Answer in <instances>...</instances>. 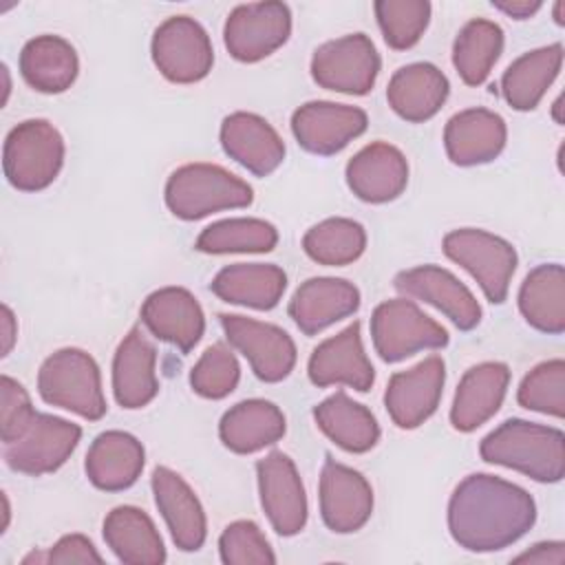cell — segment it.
<instances>
[{
    "mask_svg": "<svg viewBox=\"0 0 565 565\" xmlns=\"http://www.w3.org/2000/svg\"><path fill=\"white\" fill-rule=\"evenodd\" d=\"M536 521L527 490L501 477L475 472L455 488L448 501V530L468 552H497L516 543Z\"/></svg>",
    "mask_w": 565,
    "mask_h": 565,
    "instance_id": "cell-1",
    "label": "cell"
},
{
    "mask_svg": "<svg viewBox=\"0 0 565 565\" xmlns=\"http://www.w3.org/2000/svg\"><path fill=\"white\" fill-rule=\"evenodd\" d=\"M479 455L488 463L512 468L541 483H556L565 475L563 430L525 419H508L488 433Z\"/></svg>",
    "mask_w": 565,
    "mask_h": 565,
    "instance_id": "cell-2",
    "label": "cell"
},
{
    "mask_svg": "<svg viewBox=\"0 0 565 565\" xmlns=\"http://www.w3.org/2000/svg\"><path fill=\"white\" fill-rule=\"evenodd\" d=\"M252 201V185L214 163H185L177 168L166 183V205L183 221L247 207Z\"/></svg>",
    "mask_w": 565,
    "mask_h": 565,
    "instance_id": "cell-3",
    "label": "cell"
},
{
    "mask_svg": "<svg viewBox=\"0 0 565 565\" xmlns=\"http://www.w3.org/2000/svg\"><path fill=\"white\" fill-rule=\"evenodd\" d=\"M38 393L46 404L90 422L102 419L108 411L99 366L82 349L68 347L51 353L38 371Z\"/></svg>",
    "mask_w": 565,
    "mask_h": 565,
    "instance_id": "cell-4",
    "label": "cell"
},
{
    "mask_svg": "<svg viewBox=\"0 0 565 565\" xmlns=\"http://www.w3.org/2000/svg\"><path fill=\"white\" fill-rule=\"evenodd\" d=\"M64 166V139L46 119H26L4 139L2 168L7 181L20 192L49 188Z\"/></svg>",
    "mask_w": 565,
    "mask_h": 565,
    "instance_id": "cell-5",
    "label": "cell"
},
{
    "mask_svg": "<svg viewBox=\"0 0 565 565\" xmlns=\"http://www.w3.org/2000/svg\"><path fill=\"white\" fill-rule=\"evenodd\" d=\"M441 247L450 260L461 265L479 282L490 302L501 305L508 298L519 258L505 238L486 230L461 227L448 232Z\"/></svg>",
    "mask_w": 565,
    "mask_h": 565,
    "instance_id": "cell-6",
    "label": "cell"
},
{
    "mask_svg": "<svg viewBox=\"0 0 565 565\" xmlns=\"http://www.w3.org/2000/svg\"><path fill=\"white\" fill-rule=\"evenodd\" d=\"M371 338L384 362H402L424 349H441L448 344V331L406 298L384 300L375 307L371 316Z\"/></svg>",
    "mask_w": 565,
    "mask_h": 565,
    "instance_id": "cell-7",
    "label": "cell"
},
{
    "mask_svg": "<svg viewBox=\"0 0 565 565\" xmlns=\"http://www.w3.org/2000/svg\"><path fill=\"white\" fill-rule=\"evenodd\" d=\"M152 62L174 84L203 79L214 64V51L205 29L190 15L163 20L152 35Z\"/></svg>",
    "mask_w": 565,
    "mask_h": 565,
    "instance_id": "cell-8",
    "label": "cell"
},
{
    "mask_svg": "<svg viewBox=\"0 0 565 565\" xmlns=\"http://www.w3.org/2000/svg\"><path fill=\"white\" fill-rule=\"evenodd\" d=\"M380 55L364 33L329 40L313 51L311 77L318 86L344 95H366L377 79Z\"/></svg>",
    "mask_w": 565,
    "mask_h": 565,
    "instance_id": "cell-9",
    "label": "cell"
},
{
    "mask_svg": "<svg viewBox=\"0 0 565 565\" xmlns=\"http://www.w3.org/2000/svg\"><path fill=\"white\" fill-rule=\"evenodd\" d=\"M289 33L291 11L285 2H247L227 15L223 42L234 60L252 64L280 49Z\"/></svg>",
    "mask_w": 565,
    "mask_h": 565,
    "instance_id": "cell-10",
    "label": "cell"
},
{
    "mask_svg": "<svg viewBox=\"0 0 565 565\" xmlns=\"http://www.w3.org/2000/svg\"><path fill=\"white\" fill-rule=\"evenodd\" d=\"M218 320L227 342L245 355L258 380L274 384L294 371L296 344L287 331L236 313H221Z\"/></svg>",
    "mask_w": 565,
    "mask_h": 565,
    "instance_id": "cell-11",
    "label": "cell"
},
{
    "mask_svg": "<svg viewBox=\"0 0 565 565\" xmlns=\"http://www.w3.org/2000/svg\"><path fill=\"white\" fill-rule=\"evenodd\" d=\"M82 428L68 419L35 413L29 428L4 448V461L11 470L40 477L55 472L73 455Z\"/></svg>",
    "mask_w": 565,
    "mask_h": 565,
    "instance_id": "cell-12",
    "label": "cell"
},
{
    "mask_svg": "<svg viewBox=\"0 0 565 565\" xmlns=\"http://www.w3.org/2000/svg\"><path fill=\"white\" fill-rule=\"evenodd\" d=\"M446 382V364L439 355H428L406 371L391 375L384 406L397 428L411 430L424 424L439 406Z\"/></svg>",
    "mask_w": 565,
    "mask_h": 565,
    "instance_id": "cell-13",
    "label": "cell"
},
{
    "mask_svg": "<svg viewBox=\"0 0 565 565\" xmlns=\"http://www.w3.org/2000/svg\"><path fill=\"white\" fill-rule=\"evenodd\" d=\"M320 516L331 532H358L373 512V490L366 477L327 455L320 470Z\"/></svg>",
    "mask_w": 565,
    "mask_h": 565,
    "instance_id": "cell-14",
    "label": "cell"
},
{
    "mask_svg": "<svg viewBox=\"0 0 565 565\" xmlns=\"http://www.w3.org/2000/svg\"><path fill=\"white\" fill-rule=\"evenodd\" d=\"M260 505L280 536L298 534L307 523V494L294 461L274 450L256 463Z\"/></svg>",
    "mask_w": 565,
    "mask_h": 565,
    "instance_id": "cell-15",
    "label": "cell"
},
{
    "mask_svg": "<svg viewBox=\"0 0 565 565\" xmlns=\"http://www.w3.org/2000/svg\"><path fill=\"white\" fill-rule=\"evenodd\" d=\"M369 117L358 106L307 102L291 115V132L302 150L329 157L347 148L366 130Z\"/></svg>",
    "mask_w": 565,
    "mask_h": 565,
    "instance_id": "cell-16",
    "label": "cell"
},
{
    "mask_svg": "<svg viewBox=\"0 0 565 565\" xmlns=\"http://www.w3.org/2000/svg\"><path fill=\"white\" fill-rule=\"evenodd\" d=\"M395 289L433 305L461 331H470L481 322V307L472 291L444 267L419 265L399 271L395 276Z\"/></svg>",
    "mask_w": 565,
    "mask_h": 565,
    "instance_id": "cell-17",
    "label": "cell"
},
{
    "mask_svg": "<svg viewBox=\"0 0 565 565\" xmlns=\"http://www.w3.org/2000/svg\"><path fill=\"white\" fill-rule=\"evenodd\" d=\"M309 380L316 386L344 384L360 393H366L375 382V371L364 353L360 322H351L338 335L320 342L307 364Z\"/></svg>",
    "mask_w": 565,
    "mask_h": 565,
    "instance_id": "cell-18",
    "label": "cell"
},
{
    "mask_svg": "<svg viewBox=\"0 0 565 565\" xmlns=\"http://www.w3.org/2000/svg\"><path fill=\"white\" fill-rule=\"evenodd\" d=\"M141 322L154 338L177 347L181 353L192 351L205 331L203 309L183 287L152 291L141 305Z\"/></svg>",
    "mask_w": 565,
    "mask_h": 565,
    "instance_id": "cell-19",
    "label": "cell"
},
{
    "mask_svg": "<svg viewBox=\"0 0 565 565\" xmlns=\"http://www.w3.org/2000/svg\"><path fill=\"white\" fill-rule=\"evenodd\" d=\"M344 177L360 201L388 203L406 190L408 161L399 148L373 141L349 159Z\"/></svg>",
    "mask_w": 565,
    "mask_h": 565,
    "instance_id": "cell-20",
    "label": "cell"
},
{
    "mask_svg": "<svg viewBox=\"0 0 565 565\" xmlns=\"http://www.w3.org/2000/svg\"><path fill=\"white\" fill-rule=\"evenodd\" d=\"M152 494L154 503L170 530L174 545L183 552H196L205 543L207 523L201 501L183 477L166 466L152 470Z\"/></svg>",
    "mask_w": 565,
    "mask_h": 565,
    "instance_id": "cell-21",
    "label": "cell"
},
{
    "mask_svg": "<svg viewBox=\"0 0 565 565\" xmlns=\"http://www.w3.org/2000/svg\"><path fill=\"white\" fill-rule=\"evenodd\" d=\"M360 307V291L344 278H309L289 300V318L305 335H316L333 322L355 313Z\"/></svg>",
    "mask_w": 565,
    "mask_h": 565,
    "instance_id": "cell-22",
    "label": "cell"
},
{
    "mask_svg": "<svg viewBox=\"0 0 565 565\" xmlns=\"http://www.w3.org/2000/svg\"><path fill=\"white\" fill-rule=\"evenodd\" d=\"M508 139L501 115L488 108H468L452 115L444 128L446 154L455 166H481L494 161Z\"/></svg>",
    "mask_w": 565,
    "mask_h": 565,
    "instance_id": "cell-23",
    "label": "cell"
},
{
    "mask_svg": "<svg viewBox=\"0 0 565 565\" xmlns=\"http://www.w3.org/2000/svg\"><path fill=\"white\" fill-rule=\"evenodd\" d=\"M221 146L230 159L256 177L271 174L285 159L280 135L254 113H232L221 124Z\"/></svg>",
    "mask_w": 565,
    "mask_h": 565,
    "instance_id": "cell-24",
    "label": "cell"
},
{
    "mask_svg": "<svg viewBox=\"0 0 565 565\" xmlns=\"http://www.w3.org/2000/svg\"><path fill=\"white\" fill-rule=\"evenodd\" d=\"M157 351L141 327H132L113 358V393L121 408H141L159 393Z\"/></svg>",
    "mask_w": 565,
    "mask_h": 565,
    "instance_id": "cell-25",
    "label": "cell"
},
{
    "mask_svg": "<svg viewBox=\"0 0 565 565\" xmlns=\"http://www.w3.org/2000/svg\"><path fill=\"white\" fill-rule=\"evenodd\" d=\"M510 384V369L503 362H481L459 380L450 424L459 433H472L486 424L503 404Z\"/></svg>",
    "mask_w": 565,
    "mask_h": 565,
    "instance_id": "cell-26",
    "label": "cell"
},
{
    "mask_svg": "<svg viewBox=\"0 0 565 565\" xmlns=\"http://www.w3.org/2000/svg\"><path fill=\"white\" fill-rule=\"evenodd\" d=\"M146 450L141 441L124 430L99 433L86 452L88 481L106 492L130 488L143 470Z\"/></svg>",
    "mask_w": 565,
    "mask_h": 565,
    "instance_id": "cell-27",
    "label": "cell"
},
{
    "mask_svg": "<svg viewBox=\"0 0 565 565\" xmlns=\"http://www.w3.org/2000/svg\"><path fill=\"white\" fill-rule=\"evenodd\" d=\"M450 93L448 77L430 62L397 68L388 82V106L406 121L422 124L439 113Z\"/></svg>",
    "mask_w": 565,
    "mask_h": 565,
    "instance_id": "cell-28",
    "label": "cell"
},
{
    "mask_svg": "<svg viewBox=\"0 0 565 565\" xmlns=\"http://www.w3.org/2000/svg\"><path fill=\"white\" fill-rule=\"evenodd\" d=\"M210 289L223 302L267 311L280 302L287 276L274 263H234L214 276Z\"/></svg>",
    "mask_w": 565,
    "mask_h": 565,
    "instance_id": "cell-29",
    "label": "cell"
},
{
    "mask_svg": "<svg viewBox=\"0 0 565 565\" xmlns=\"http://www.w3.org/2000/svg\"><path fill=\"white\" fill-rule=\"evenodd\" d=\"M285 428V415L274 402L243 399L223 413L218 437L232 452L249 455L276 444Z\"/></svg>",
    "mask_w": 565,
    "mask_h": 565,
    "instance_id": "cell-30",
    "label": "cell"
},
{
    "mask_svg": "<svg viewBox=\"0 0 565 565\" xmlns=\"http://www.w3.org/2000/svg\"><path fill=\"white\" fill-rule=\"evenodd\" d=\"M104 541L110 552L128 565H161L166 547L152 519L135 508H113L104 519Z\"/></svg>",
    "mask_w": 565,
    "mask_h": 565,
    "instance_id": "cell-31",
    "label": "cell"
},
{
    "mask_svg": "<svg viewBox=\"0 0 565 565\" xmlns=\"http://www.w3.org/2000/svg\"><path fill=\"white\" fill-rule=\"evenodd\" d=\"M77 53L60 35H38L20 51V73L40 93H64L77 79Z\"/></svg>",
    "mask_w": 565,
    "mask_h": 565,
    "instance_id": "cell-32",
    "label": "cell"
},
{
    "mask_svg": "<svg viewBox=\"0 0 565 565\" xmlns=\"http://www.w3.org/2000/svg\"><path fill=\"white\" fill-rule=\"evenodd\" d=\"M318 428L347 452H366L380 439L375 415L344 391H335L313 408Z\"/></svg>",
    "mask_w": 565,
    "mask_h": 565,
    "instance_id": "cell-33",
    "label": "cell"
},
{
    "mask_svg": "<svg viewBox=\"0 0 565 565\" xmlns=\"http://www.w3.org/2000/svg\"><path fill=\"white\" fill-rule=\"evenodd\" d=\"M563 64V44H550L516 57L501 77V95L514 110H534L556 79Z\"/></svg>",
    "mask_w": 565,
    "mask_h": 565,
    "instance_id": "cell-34",
    "label": "cell"
},
{
    "mask_svg": "<svg viewBox=\"0 0 565 565\" xmlns=\"http://www.w3.org/2000/svg\"><path fill=\"white\" fill-rule=\"evenodd\" d=\"M519 309L530 327L558 335L565 331V269L558 263L534 267L521 282Z\"/></svg>",
    "mask_w": 565,
    "mask_h": 565,
    "instance_id": "cell-35",
    "label": "cell"
},
{
    "mask_svg": "<svg viewBox=\"0 0 565 565\" xmlns=\"http://www.w3.org/2000/svg\"><path fill=\"white\" fill-rule=\"evenodd\" d=\"M503 51V29L483 18L461 26L452 44V64L468 86H481Z\"/></svg>",
    "mask_w": 565,
    "mask_h": 565,
    "instance_id": "cell-36",
    "label": "cell"
},
{
    "mask_svg": "<svg viewBox=\"0 0 565 565\" xmlns=\"http://www.w3.org/2000/svg\"><path fill=\"white\" fill-rule=\"evenodd\" d=\"M276 243V227L263 218H225L207 225L194 247L203 254H263Z\"/></svg>",
    "mask_w": 565,
    "mask_h": 565,
    "instance_id": "cell-37",
    "label": "cell"
},
{
    "mask_svg": "<svg viewBox=\"0 0 565 565\" xmlns=\"http://www.w3.org/2000/svg\"><path fill=\"white\" fill-rule=\"evenodd\" d=\"M366 247V232L353 218H327L307 230L302 238L305 254L318 265L342 267L362 256Z\"/></svg>",
    "mask_w": 565,
    "mask_h": 565,
    "instance_id": "cell-38",
    "label": "cell"
},
{
    "mask_svg": "<svg viewBox=\"0 0 565 565\" xmlns=\"http://www.w3.org/2000/svg\"><path fill=\"white\" fill-rule=\"evenodd\" d=\"M373 9L384 42L395 51L415 46L430 20V2L426 0H377Z\"/></svg>",
    "mask_w": 565,
    "mask_h": 565,
    "instance_id": "cell-39",
    "label": "cell"
},
{
    "mask_svg": "<svg viewBox=\"0 0 565 565\" xmlns=\"http://www.w3.org/2000/svg\"><path fill=\"white\" fill-rule=\"evenodd\" d=\"M519 406L552 415L556 419L565 417V362L561 358L536 364L521 382L516 391Z\"/></svg>",
    "mask_w": 565,
    "mask_h": 565,
    "instance_id": "cell-40",
    "label": "cell"
},
{
    "mask_svg": "<svg viewBox=\"0 0 565 565\" xmlns=\"http://www.w3.org/2000/svg\"><path fill=\"white\" fill-rule=\"evenodd\" d=\"M241 380V366L232 349L216 342L207 347L190 371V386L196 395L207 399L227 397Z\"/></svg>",
    "mask_w": 565,
    "mask_h": 565,
    "instance_id": "cell-41",
    "label": "cell"
},
{
    "mask_svg": "<svg viewBox=\"0 0 565 565\" xmlns=\"http://www.w3.org/2000/svg\"><path fill=\"white\" fill-rule=\"evenodd\" d=\"M221 561L225 565H271L276 554L254 521L230 523L218 539Z\"/></svg>",
    "mask_w": 565,
    "mask_h": 565,
    "instance_id": "cell-42",
    "label": "cell"
},
{
    "mask_svg": "<svg viewBox=\"0 0 565 565\" xmlns=\"http://www.w3.org/2000/svg\"><path fill=\"white\" fill-rule=\"evenodd\" d=\"M0 395H2L0 437L4 444H11L29 428V424L35 417V411L31 406V397L26 388L9 375H2L0 380Z\"/></svg>",
    "mask_w": 565,
    "mask_h": 565,
    "instance_id": "cell-43",
    "label": "cell"
},
{
    "mask_svg": "<svg viewBox=\"0 0 565 565\" xmlns=\"http://www.w3.org/2000/svg\"><path fill=\"white\" fill-rule=\"evenodd\" d=\"M42 563H102V556L84 534H66L46 554H42Z\"/></svg>",
    "mask_w": 565,
    "mask_h": 565,
    "instance_id": "cell-44",
    "label": "cell"
},
{
    "mask_svg": "<svg viewBox=\"0 0 565 565\" xmlns=\"http://www.w3.org/2000/svg\"><path fill=\"white\" fill-rule=\"evenodd\" d=\"M514 563H539V565H563L565 545L561 541H545L532 545L527 552L514 556Z\"/></svg>",
    "mask_w": 565,
    "mask_h": 565,
    "instance_id": "cell-45",
    "label": "cell"
},
{
    "mask_svg": "<svg viewBox=\"0 0 565 565\" xmlns=\"http://www.w3.org/2000/svg\"><path fill=\"white\" fill-rule=\"evenodd\" d=\"M492 7L503 11L510 18L516 20H527L530 15H534L543 4L539 0H492Z\"/></svg>",
    "mask_w": 565,
    "mask_h": 565,
    "instance_id": "cell-46",
    "label": "cell"
},
{
    "mask_svg": "<svg viewBox=\"0 0 565 565\" xmlns=\"http://www.w3.org/2000/svg\"><path fill=\"white\" fill-rule=\"evenodd\" d=\"M0 322H2V355H9V351L13 349L15 338H18V324H15L13 311L7 305H2Z\"/></svg>",
    "mask_w": 565,
    "mask_h": 565,
    "instance_id": "cell-47",
    "label": "cell"
},
{
    "mask_svg": "<svg viewBox=\"0 0 565 565\" xmlns=\"http://www.w3.org/2000/svg\"><path fill=\"white\" fill-rule=\"evenodd\" d=\"M561 9H563V2H556V9H554V15H556V22H558V24H563V20H561Z\"/></svg>",
    "mask_w": 565,
    "mask_h": 565,
    "instance_id": "cell-48",
    "label": "cell"
},
{
    "mask_svg": "<svg viewBox=\"0 0 565 565\" xmlns=\"http://www.w3.org/2000/svg\"><path fill=\"white\" fill-rule=\"evenodd\" d=\"M558 110H561V97L554 102V117H556V121H563V119L558 117Z\"/></svg>",
    "mask_w": 565,
    "mask_h": 565,
    "instance_id": "cell-49",
    "label": "cell"
}]
</instances>
